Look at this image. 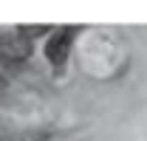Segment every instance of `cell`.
I'll return each instance as SVG.
<instances>
[{"label": "cell", "instance_id": "cell-1", "mask_svg": "<svg viewBox=\"0 0 147 141\" xmlns=\"http://www.w3.org/2000/svg\"><path fill=\"white\" fill-rule=\"evenodd\" d=\"M31 56V40L23 34H0V65H20Z\"/></svg>", "mask_w": 147, "mask_h": 141}, {"label": "cell", "instance_id": "cell-2", "mask_svg": "<svg viewBox=\"0 0 147 141\" xmlns=\"http://www.w3.org/2000/svg\"><path fill=\"white\" fill-rule=\"evenodd\" d=\"M74 34H76V28H59V31L48 40V45H45V56H48V62H51L54 68H62V65H65V59H68V54H71Z\"/></svg>", "mask_w": 147, "mask_h": 141}, {"label": "cell", "instance_id": "cell-3", "mask_svg": "<svg viewBox=\"0 0 147 141\" xmlns=\"http://www.w3.org/2000/svg\"><path fill=\"white\" fill-rule=\"evenodd\" d=\"M3 90H6V79H3V73H0V96H3Z\"/></svg>", "mask_w": 147, "mask_h": 141}]
</instances>
